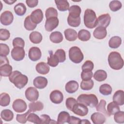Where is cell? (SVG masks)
Here are the masks:
<instances>
[{
	"mask_svg": "<svg viewBox=\"0 0 124 124\" xmlns=\"http://www.w3.org/2000/svg\"><path fill=\"white\" fill-rule=\"evenodd\" d=\"M65 39L69 41H74L78 37L77 31L73 29H67L64 31Z\"/></svg>",
	"mask_w": 124,
	"mask_h": 124,
	"instance_id": "obj_22",
	"label": "cell"
},
{
	"mask_svg": "<svg viewBox=\"0 0 124 124\" xmlns=\"http://www.w3.org/2000/svg\"><path fill=\"white\" fill-rule=\"evenodd\" d=\"M10 36L9 31L6 29H0V40L1 41H6L8 40Z\"/></svg>",
	"mask_w": 124,
	"mask_h": 124,
	"instance_id": "obj_52",
	"label": "cell"
},
{
	"mask_svg": "<svg viewBox=\"0 0 124 124\" xmlns=\"http://www.w3.org/2000/svg\"><path fill=\"white\" fill-rule=\"evenodd\" d=\"M10 49L8 46L5 44H0V55L2 56H6L9 54Z\"/></svg>",
	"mask_w": 124,
	"mask_h": 124,
	"instance_id": "obj_51",
	"label": "cell"
},
{
	"mask_svg": "<svg viewBox=\"0 0 124 124\" xmlns=\"http://www.w3.org/2000/svg\"><path fill=\"white\" fill-rule=\"evenodd\" d=\"M41 124H48L51 123H57V122L51 120L49 115L47 114H42L40 116Z\"/></svg>",
	"mask_w": 124,
	"mask_h": 124,
	"instance_id": "obj_54",
	"label": "cell"
},
{
	"mask_svg": "<svg viewBox=\"0 0 124 124\" xmlns=\"http://www.w3.org/2000/svg\"><path fill=\"white\" fill-rule=\"evenodd\" d=\"M69 59L75 63H80L84 59V55L81 49L77 46L71 47L69 50Z\"/></svg>",
	"mask_w": 124,
	"mask_h": 124,
	"instance_id": "obj_5",
	"label": "cell"
},
{
	"mask_svg": "<svg viewBox=\"0 0 124 124\" xmlns=\"http://www.w3.org/2000/svg\"><path fill=\"white\" fill-rule=\"evenodd\" d=\"M68 11L69 15L75 17H79L80 16L81 10L79 6L77 5H74L69 7Z\"/></svg>",
	"mask_w": 124,
	"mask_h": 124,
	"instance_id": "obj_37",
	"label": "cell"
},
{
	"mask_svg": "<svg viewBox=\"0 0 124 124\" xmlns=\"http://www.w3.org/2000/svg\"><path fill=\"white\" fill-rule=\"evenodd\" d=\"M13 46L14 47H18L24 48L25 42L24 40L20 37H16L13 40Z\"/></svg>",
	"mask_w": 124,
	"mask_h": 124,
	"instance_id": "obj_50",
	"label": "cell"
},
{
	"mask_svg": "<svg viewBox=\"0 0 124 124\" xmlns=\"http://www.w3.org/2000/svg\"><path fill=\"white\" fill-rule=\"evenodd\" d=\"M94 85L93 81L91 79L87 80H83L80 83V88L82 90L89 91L91 90Z\"/></svg>",
	"mask_w": 124,
	"mask_h": 124,
	"instance_id": "obj_41",
	"label": "cell"
},
{
	"mask_svg": "<svg viewBox=\"0 0 124 124\" xmlns=\"http://www.w3.org/2000/svg\"><path fill=\"white\" fill-rule=\"evenodd\" d=\"M47 79L42 76H38L36 77L33 81V85L36 88L39 89H42L45 88L47 85Z\"/></svg>",
	"mask_w": 124,
	"mask_h": 124,
	"instance_id": "obj_16",
	"label": "cell"
},
{
	"mask_svg": "<svg viewBox=\"0 0 124 124\" xmlns=\"http://www.w3.org/2000/svg\"><path fill=\"white\" fill-rule=\"evenodd\" d=\"M108 62L110 68L116 70H120L124 66V60L121 54L116 51H112L109 53Z\"/></svg>",
	"mask_w": 124,
	"mask_h": 124,
	"instance_id": "obj_2",
	"label": "cell"
},
{
	"mask_svg": "<svg viewBox=\"0 0 124 124\" xmlns=\"http://www.w3.org/2000/svg\"><path fill=\"white\" fill-rule=\"evenodd\" d=\"M26 3L28 7L30 8H33L36 7L38 3V0H26Z\"/></svg>",
	"mask_w": 124,
	"mask_h": 124,
	"instance_id": "obj_57",
	"label": "cell"
},
{
	"mask_svg": "<svg viewBox=\"0 0 124 124\" xmlns=\"http://www.w3.org/2000/svg\"><path fill=\"white\" fill-rule=\"evenodd\" d=\"M27 121L34 124H41L40 117H39L37 114L34 113H30L28 115L27 117Z\"/></svg>",
	"mask_w": 124,
	"mask_h": 124,
	"instance_id": "obj_46",
	"label": "cell"
},
{
	"mask_svg": "<svg viewBox=\"0 0 124 124\" xmlns=\"http://www.w3.org/2000/svg\"><path fill=\"white\" fill-rule=\"evenodd\" d=\"M88 110L86 106L78 102L74 105L71 111L76 115L83 117L88 114Z\"/></svg>",
	"mask_w": 124,
	"mask_h": 124,
	"instance_id": "obj_6",
	"label": "cell"
},
{
	"mask_svg": "<svg viewBox=\"0 0 124 124\" xmlns=\"http://www.w3.org/2000/svg\"><path fill=\"white\" fill-rule=\"evenodd\" d=\"M78 36L80 41H87L90 39L91 35L90 32L88 30L82 29L78 31Z\"/></svg>",
	"mask_w": 124,
	"mask_h": 124,
	"instance_id": "obj_36",
	"label": "cell"
},
{
	"mask_svg": "<svg viewBox=\"0 0 124 124\" xmlns=\"http://www.w3.org/2000/svg\"><path fill=\"white\" fill-rule=\"evenodd\" d=\"M122 7V3L119 0L111 1L109 4V7L112 12H116L121 9Z\"/></svg>",
	"mask_w": 124,
	"mask_h": 124,
	"instance_id": "obj_43",
	"label": "cell"
},
{
	"mask_svg": "<svg viewBox=\"0 0 124 124\" xmlns=\"http://www.w3.org/2000/svg\"><path fill=\"white\" fill-rule=\"evenodd\" d=\"M77 100L78 103L92 108L95 107L98 103V98L94 94H80L78 97Z\"/></svg>",
	"mask_w": 124,
	"mask_h": 124,
	"instance_id": "obj_4",
	"label": "cell"
},
{
	"mask_svg": "<svg viewBox=\"0 0 124 124\" xmlns=\"http://www.w3.org/2000/svg\"><path fill=\"white\" fill-rule=\"evenodd\" d=\"M24 25L25 28L28 31H33L37 27V24L34 23L31 18L30 15L28 16L24 20Z\"/></svg>",
	"mask_w": 124,
	"mask_h": 124,
	"instance_id": "obj_28",
	"label": "cell"
},
{
	"mask_svg": "<svg viewBox=\"0 0 124 124\" xmlns=\"http://www.w3.org/2000/svg\"><path fill=\"white\" fill-rule=\"evenodd\" d=\"M4 1L7 3V4H9V5H11V4H13L14 2H16V0H4Z\"/></svg>",
	"mask_w": 124,
	"mask_h": 124,
	"instance_id": "obj_59",
	"label": "cell"
},
{
	"mask_svg": "<svg viewBox=\"0 0 124 124\" xmlns=\"http://www.w3.org/2000/svg\"><path fill=\"white\" fill-rule=\"evenodd\" d=\"M12 67L9 64H4L0 66V75L2 77H9L12 73Z\"/></svg>",
	"mask_w": 124,
	"mask_h": 124,
	"instance_id": "obj_23",
	"label": "cell"
},
{
	"mask_svg": "<svg viewBox=\"0 0 124 124\" xmlns=\"http://www.w3.org/2000/svg\"><path fill=\"white\" fill-rule=\"evenodd\" d=\"M31 112V111L30 110H29L25 113H24L22 114H17L16 117V121L20 123H22V124L26 123L27 121L28 116Z\"/></svg>",
	"mask_w": 124,
	"mask_h": 124,
	"instance_id": "obj_49",
	"label": "cell"
},
{
	"mask_svg": "<svg viewBox=\"0 0 124 124\" xmlns=\"http://www.w3.org/2000/svg\"><path fill=\"white\" fill-rule=\"evenodd\" d=\"M49 39L52 43L58 44L63 40V35L61 32L56 31L52 32L50 34Z\"/></svg>",
	"mask_w": 124,
	"mask_h": 124,
	"instance_id": "obj_25",
	"label": "cell"
},
{
	"mask_svg": "<svg viewBox=\"0 0 124 124\" xmlns=\"http://www.w3.org/2000/svg\"><path fill=\"white\" fill-rule=\"evenodd\" d=\"M99 91L102 94L104 95H108L111 93L112 88L110 85L105 83L100 86Z\"/></svg>",
	"mask_w": 124,
	"mask_h": 124,
	"instance_id": "obj_40",
	"label": "cell"
},
{
	"mask_svg": "<svg viewBox=\"0 0 124 124\" xmlns=\"http://www.w3.org/2000/svg\"><path fill=\"white\" fill-rule=\"evenodd\" d=\"M30 17L32 21L36 24H38L41 22L44 16L43 13L41 9H37L32 12Z\"/></svg>",
	"mask_w": 124,
	"mask_h": 124,
	"instance_id": "obj_15",
	"label": "cell"
},
{
	"mask_svg": "<svg viewBox=\"0 0 124 124\" xmlns=\"http://www.w3.org/2000/svg\"><path fill=\"white\" fill-rule=\"evenodd\" d=\"M114 115V119L115 122L119 124L124 123V112L123 111L119 110Z\"/></svg>",
	"mask_w": 124,
	"mask_h": 124,
	"instance_id": "obj_47",
	"label": "cell"
},
{
	"mask_svg": "<svg viewBox=\"0 0 124 124\" xmlns=\"http://www.w3.org/2000/svg\"><path fill=\"white\" fill-rule=\"evenodd\" d=\"M122 44V39L118 36L112 37L108 42V45L110 48H117L119 47Z\"/></svg>",
	"mask_w": 124,
	"mask_h": 124,
	"instance_id": "obj_26",
	"label": "cell"
},
{
	"mask_svg": "<svg viewBox=\"0 0 124 124\" xmlns=\"http://www.w3.org/2000/svg\"><path fill=\"white\" fill-rule=\"evenodd\" d=\"M25 95L28 100L32 102L37 100L39 94L38 90L35 87H30L26 90Z\"/></svg>",
	"mask_w": 124,
	"mask_h": 124,
	"instance_id": "obj_7",
	"label": "cell"
},
{
	"mask_svg": "<svg viewBox=\"0 0 124 124\" xmlns=\"http://www.w3.org/2000/svg\"><path fill=\"white\" fill-rule=\"evenodd\" d=\"M25 52L24 48L14 47L11 51V57L16 61H20L25 57Z\"/></svg>",
	"mask_w": 124,
	"mask_h": 124,
	"instance_id": "obj_10",
	"label": "cell"
},
{
	"mask_svg": "<svg viewBox=\"0 0 124 124\" xmlns=\"http://www.w3.org/2000/svg\"><path fill=\"white\" fill-rule=\"evenodd\" d=\"M49 52L50 53V54L49 57H47L48 65L53 67L57 66L59 63L58 58L55 54L53 53V52L52 51H50Z\"/></svg>",
	"mask_w": 124,
	"mask_h": 124,
	"instance_id": "obj_31",
	"label": "cell"
},
{
	"mask_svg": "<svg viewBox=\"0 0 124 124\" xmlns=\"http://www.w3.org/2000/svg\"><path fill=\"white\" fill-rule=\"evenodd\" d=\"M107 78V73L103 70H98L96 71L93 74L94 79L98 82L104 81Z\"/></svg>",
	"mask_w": 124,
	"mask_h": 124,
	"instance_id": "obj_27",
	"label": "cell"
},
{
	"mask_svg": "<svg viewBox=\"0 0 124 124\" xmlns=\"http://www.w3.org/2000/svg\"><path fill=\"white\" fill-rule=\"evenodd\" d=\"M10 103V96L7 93H2L0 95V105L2 107H6Z\"/></svg>",
	"mask_w": 124,
	"mask_h": 124,
	"instance_id": "obj_39",
	"label": "cell"
},
{
	"mask_svg": "<svg viewBox=\"0 0 124 124\" xmlns=\"http://www.w3.org/2000/svg\"><path fill=\"white\" fill-rule=\"evenodd\" d=\"M45 16L46 19L52 17H57L58 16L57 10L53 7L48 8L45 12Z\"/></svg>",
	"mask_w": 124,
	"mask_h": 124,
	"instance_id": "obj_44",
	"label": "cell"
},
{
	"mask_svg": "<svg viewBox=\"0 0 124 124\" xmlns=\"http://www.w3.org/2000/svg\"><path fill=\"white\" fill-rule=\"evenodd\" d=\"M14 11L18 16H22L26 12L27 8L25 4L23 3H18L14 6Z\"/></svg>",
	"mask_w": 124,
	"mask_h": 124,
	"instance_id": "obj_33",
	"label": "cell"
},
{
	"mask_svg": "<svg viewBox=\"0 0 124 124\" xmlns=\"http://www.w3.org/2000/svg\"><path fill=\"white\" fill-rule=\"evenodd\" d=\"M106 101L104 99H101L98 104H97L96 106V110L97 111H100L102 112L107 117H109L110 116L108 113V111L106 109Z\"/></svg>",
	"mask_w": 124,
	"mask_h": 124,
	"instance_id": "obj_42",
	"label": "cell"
},
{
	"mask_svg": "<svg viewBox=\"0 0 124 124\" xmlns=\"http://www.w3.org/2000/svg\"><path fill=\"white\" fill-rule=\"evenodd\" d=\"M113 102L118 105L123 106L124 104V92L123 90L116 91L113 96Z\"/></svg>",
	"mask_w": 124,
	"mask_h": 124,
	"instance_id": "obj_19",
	"label": "cell"
},
{
	"mask_svg": "<svg viewBox=\"0 0 124 124\" xmlns=\"http://www.w3.org/2000/svg\"><path fill=\"white\" fill-rule=\"evenodd\" d=\"M91 119L94 124H102L106 120L105 116L100 112H94L92 114Z\"/></svg>",
	"mask_w": 124,
	"mask_h": 124,
	"instance_id": "obj_17",
	"label": "cell"
},
{
	"mask_svg": "<svg viewBox=\"0 0 124 124\" xmlns=\"http://www.w3.org/2000/svg\"><path fill=\"white\" fill-rule=\"evenodd\" d=\"M55 2L58 9L60 11H65L69 8V4L67 0H55Z\"/></svg>",
	"mask_w": 124,
	"mask_h": 124,
	"instance_id": "obj_35",
	"label": "cell"
},
{
	"mask_svg": "<svg viewBox=\"0 0 124 124\" xmlns=\"http://www.w3.org/2000/svg\"><path fill=\"white\" fill-rule=\"evenodd\" d=\"M81 22L80 17H75L68 15L67 17V23L70 26L73 27H78Z\"/></svg>",
	"mask_w": 124,
	"mask_h": 124,
	"instance_id": "obj_34",
	"label": "cell"
},
{
	"mask_svg": "<svg viewBox=\"0 0 124 124\" xmlns=\"http://www.w3.org/2000/svg\"><path fill=\"white\" fill-rule=\"evenodd\" d=\"M94 67V64L93 62L90 60L86 61L82 66V71L90 72L92 71Z\"/></svg>",
	"mask_w": 124,
	"mask_h": 124,
	"instance_id": "obj_45",
	"label": "cell"
},
{
	"mask_svg": "<svg viewBox=\"0 0 124 124\" xmlns=\"http://www.w3.org/2000/svg\"><path fill=\"white\" fill-rule=\"evenodd\" d=\"M14 16L10 11H5L0 15V23L4 26L10 25L13 21Z\"/></svg>",
	"mask_w": 124,
	"mask_h": 124,
	"instance_id": "obj_9",
	"label": "cell"
},
{
	"mask_svg": "<svg viewBox=\"0 0 124 124\" xmlns=\"http://www.w3.org/2000/svg\"><path fill=\"white\" fill-rule=\"evenodd\" d=\"M70 115L68 112L62 111L60 112L57 118V123L60 124H63L65 123H67L70 118Z\"/></svg>",
	"mask_w": 124,
	"mask_h": 124,
	"instance_id": "obj_32",
	"label": "cell"
},
{
	"mask_svg": "<svg viewBox=\"0 0 124 124\" xmlns=\"http://www.w3.org/2000/svg\"><path fill=\"white\" fill-rule=\"evenodd\" d=\"M55 54L56 55L59 59V62H63L66 60V54L64 50L62 49H58L55 52Z\"/></svg>",
	"mask_w": 124,
	"mask_h": 124,
	"instance_id": "obj_48",
	"label": "cell"
},
{
	"mask_svg": "<svg viewBox=\"0 0 124 124\" xmlns=\"http://www.w3.org/2000/svg\"><path fill=\"white\" fill-rule=\"evenodd\" d=\"M107 34L106 28L98 26L94 30L93 32V36L97 39H103L105 38Z\"/></svg>",
	"mask_w": 124,
	"mask_h": 124,
	"instance_id": "obj_18",
	"label": "cell"
},
{
	"mask_svg": "<svg viewBox=\"0 0 124 124\" xmlns=\"http://www.w3.org/2000/svg\"><path fill=\"white\" fill-rule=\"evenodd\" d=\"M9 64V62L8 59L6 56H0V64L2 65L4 64Z\"/></svg>",
	"mask_w": 124,
	"mask_h": 124,
	"instance_id": "obj_58",
	"label": "cell"
},
{
	"mask_svg": "<svg viewBox=\"0 0 124 124\" xmlns=\"http://www.w3.org/2000/svg\"><path fill=\"white\" fill-rule=\"evenodd\" d=\"M78 87V82L75 80H71L66 83L65 86V90L68 93H73L77 91Z\"/></svg>",
	"mask_w": 124,
	"mask_h": 124,
	"instance_id": "obj_20",
	"label": "cell"
},
{
	"mask_svg": "<svg viewBox=\"0 0 124 124\" xmlns=\"http://www.w3.org/2000/svg\"><path fill=\"white\" fill-rule=\"evenodd\" d=\"M80 121L81 120L79 118L73 116H71L67 123L69 124H80Z\"/></svg>",
	"mask_w": 124,
	"mask_h": 124,
	"instance_id": "obj_56",
	"label": "cell"
},
{
	"mask_svg": "<svg viewBox=\"0 0 124 124\" xmlns=\"http://www.w3.org/2000/svg\"><path fill=\"white\" fill-rule=\"evenodd\" d=\"M29 58L32 61H37L39 60L42 56V53L39 48L33 46L30 48L29 50Z\"/></svg>",
	"mask_w": 124,
	"mask_h": 124,
	"instance_id": "obj_13",
	"label": "cell"
},
{
	"mask_svg": "<svg viewBox=\"0 0 124 124\" xmlns=\"http://www.w3.org/2000/svg\"><path fill=\"white\" fill-rule=\"evenodd\" d=\"M84 23L85 26L89 29H93L97 25V18L95 12L87 9L85 11L84 14Z\"/></svg>",
	"mask_w": 124,
	"mask_h": 124,
	"instance_id": "obj_3",
	"label": "cell"
},
{
	"mask_svg": "<svg viewBox=\"0 0 124 124\" xmlns=\"http://www.w3.org/2000/svg\"><path fill=\"white\" fill-rule=\"evenodd\" d=\"M78 102V101L75 98L73 97H69L66 100L65 105L67 109L71 111L74 105Z\"/></svg>",
	"mask_w": 124,
	"mask_h": 124,
	"instance_id": "obj_53",
	"label": "cell"
},
{
	"mask_svg": "<svg viewBox=\"0 0 124 124\" xmlns=\"http://www.w3.org/2000/svg\"><path fill=\"white\" fill-rule=\"evenodd\" d=\"M93 76L92 71L84 72L82 71L81 73V78L83 80H87L91 79Z\"/></svg>",
	"mask_w": 124,
	"mask_h": 124,
	"instance_id": "obj_55",
	"label": "cell"
},
{
	"mask_svg": "<svg viewBox=\"0 0 124 124\" xmlns=\"http://www.w3.org/2000/svg\"><path fill=\"white\" fill-rule=\"evenodd\" d=\"M111 17L108 14H104L99 16L97 18V25L106 28L110 24Z\"/></svg>",
	"mask_w": 124,
	"mask_h": 124,
	"instance_id": "obj_14",
	"label": "cell"
},
{
	"mask_svg": "<svg viewBox=\"0 0 124 124\" xmlns=\"http://www.w3.org/2000/svg\"><path fill=\"white\" fill-rule=\"evenodd\" d=\"M36 71L40 74L46 75L49 72L50 68L48 64L45 62H40L36 65Z\"/></svg>",
	"mask_w": 124,
	"mask_h": 124,
	"instance_id": "obj_21",
	"label": "cell"
},
{
	"mask_svg": "<svg viewBox=\"0 0 124 124\" xmlns=\"http://www.w3.org/2000/svg\"><path fill=\"white\" fill-rule=\"evenodd\" d=\"M49 98L52 103L58 104L62 102L63 95L60 91L56 90L51 92L49 95Z\"/></svg>",
	"mask_w": 124,
	"mask_h": 124,
	"instance_id": "obj_12",
	"label": "cell"
},
{
	"mask_svg": "<svg viewBox=\"0 0 124 124\" xmlns=\"http://www.w3.org/2000/svg\"><path fill=\"white\" fill-rule=\"evenodd\" d=\"M59 20L57 17H52L46 19L45 22V28L46 31H51L57 27L59 25Z\"/></svg>",
	"mask_w": 124,
	"mask_h": 124,
	"instance_id": "obj_11",
	"label": "cell"
},
{
	"mask_svg": "<svg viewBox=\"0 0 124 124\" xmlns=\"http://www.w3.org/2000/svg\"><path fill=\"white\" fill-rule=\"evenodd\" d=\"M1 118L4 121L9 122L12 120L14 118V113L10 109H5L1 111L0 113Z\"/></svg>",
	"mask_w": 124,
	"mask_h": 124,
	"instance_id": "obj_30",
	"label": "cell"
},
{
	"mask_svg": "<svg viewBox=\"0 0 124 124\" xmlns=\"http://www.w3.org/2000/svg\"><path fill=\"white\" fill-rule=\"evenodd\" d=\"M80 124H90L91 123L87 119H83L81 120Z\"/></svg>",
	"mask_w": 124,
	"mask_h": 124,
	"instance_id": "obj_60",
	"label": "cell"
},
{
	"mask_svg": "<svg viewBox=\"0 0 124 124\" xmlns=\"http://www.w3.org/2000/svg\"><path fill=\"white\" fill-rule=\"evenodd\" d=\"M10 81L13 83L18 89H21L24 87L28 82V78L27 76L17 70L12 72L9 77Z\"/></svg>",
	"mask_w": 124,
	"mask_h": 124,
	"instance_id": "obj_1",
	"label": "cell"
},
{
	"mask_svg": "<svg viewBox=\"0 0 124 124\" xmlns=\"http://www.w3.org/2000/svg\"><path fill=\"white\" fill-rule=\"evenodd\" d=\"M42 35L41 33L38 31H32L29 35L30 41L33 44H39L42 40Z\"/></svg>",
	"mask_w": 124,
	"mask_h": 124,
	"instance_id": "obj_24",
	"label": "cell"
},
{
	"mask_svg": "<svg viewBox=\"0 0 124 124\" xmlns=\"http://www.w3.org/2000/svg\"><path fill=\"white\" fill-rule=\"evenodd\" d=\"M12 108L16 112L22 113L27 109V106L24 100L21 99H16L13 102Z\"/></svg>",
	"mask_w": 124,
	"mask_h": 124,
	"instance_id": "obj_8",
	"label": "cell"
},
{
	"mask_svg": "<svg viewBox=\"0 0 124 124\" xmlns=\"http://www.w3.org/2000/svg\"><path fill=\"white\" fill-rule=\"evenodd\" d=\"M29 108L31 112L41 111L44 108V104L40 101L32 102L29 104Z\"/></svg>",
	"mask_w": 124,
	"mask_h": 124,
	"instance_id": "obj_29",
	"label": "cell"
},
{
	"mask_svg": "<svg viewBox=\"0 0 124 124\" xmlns=\"http://www.w3.org/2000/svg\"><path fill=\"white\" fill-rule=\"evenodd\" d=\"M120 110L119 105L114 102H110L107 106V111L109 116L114 115L115 113Z\"/></svg>",
	"mask_w": 124,
	"mask_h": 124,
	"instance_id": "obj_38",
	"label": "cell"
}]
</instances>
